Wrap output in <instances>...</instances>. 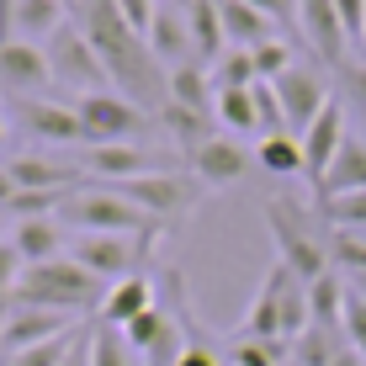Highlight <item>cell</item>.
<instances>
[{
  "label": "cell",
  "mask_w": 366,
  "mask_h": 366,
  "mask_svg": "<svg viewBox=\"0 0 366 366\" xmlns=\"http://www.w3.org/2000/svg\"><path fill=\"white\" fill-rule=\"evenodd\" d=\"M319 218L330 223V229L366 234V192H345V197H330V202H319Z\"/></svg>",
  "instance_id": "836d02e7"
},
{
  "label": "cell",
  "mask_w": 366,
  "mask_h": 366,
  "mask_svg": "<svg viewBox=\"0 0 366 366\" xmlns=\"http://www.w3.org/2000/svg\"><path fill=\"white\" fill-rule=\"evenodd\" d=\"M16 276H21V255H16V244H11V239H0V292H11V287H16Z\"/></svg>",
  "instance_id": "7bdbcfd3"
},
{
  "label": "cell",
  "mask_w": 366,
  "mask_h": 366,
  "mask_svg": "<svg viewBox=\"0 0 366 366\" xmlns=\"http://www.w3.org/2000/svg\"><path fill=\"white\" fill-rule=\"evenodd\" d=\"M297 32H302L308 54L319 59L324 69L340 74L350 64V37H345V27H340L335 0H297Z\"/></svg>",
  "instance_id": "8fae6325"
},
{
  "label": "cell",
  "mask_w": 366,
  "mask_h": 366,
  "mask_svg": "<svg viewBox=\"0 0 366 366\" xmlns=\"http://www.w3.org/2000/svg\"><path fill=\"white\" fill-rule=\"evenodd\" d=\"M271 85H276V96H282V117H287V133H292V138L308 133L313 117H319V112L335 101L330 80H324V69H313V64H292L282 80H271Z\"/></svg>",
  "instance_id": "30bf717a"
},
{
  "label": "cell",
  "mask_w": 366,
  "mask_h": 366,
  "mask_svg": "<svg viewBox=\"0 0 366 366\" xmlns=\"http://www.w3.org/2000/svg\"><path fill=\"white\" fill-rule=\"evenodd\" d=\"M266 218H271V239H276V260L297 276L302 287L319 282L330 266V234H313V218L302 207H292L287 197L266 202Z\"/></svg>",
  "instance_id": "277c9868"
},
{
  "label": "cell",
  "mask_w": 366,
  "mask_h": 366,
  "mask_svg": "<svg viewBox=\"0 0 366 366\" xmlns=\"http://www.w3.org/2000/svg\"><path fill=\"white\" fill-rule=\"evenodd\" d=\"M48 69H54V85H64V91L74 96H96V91H112L107 69H101L96 48L85 43V32L74 27V21H64L54 37H48Z\"/></svg>",
  "instance_id": "9c48e42d"
},
{
  "label": "cell",
  "mask_w": 366,
  "mask_h": 366,
  "mask_svg": "<svg viewBox=\"0 0 366 366\" xmlns=\"http://www.w3.org/2000/svg\"><path fill=\"white\" fill-rule=\"evenodd\" d=\"M64 366H91V324H85V335H80V345L69 350V361Z\"/></svg>",
  "instance_id": "ee69618b"
},
{
  "label": "cell",
  "mask_w": 366,
  "mask_h": 366,
  "mask_svg": "<svg viewBox=\"0 0 366 366\" xmlns=\"http://www.w3.org/2000/svg\"><path fill=\"white\" fill-rule=\"evenodd\" d=\"M0 218H6V212H0Z\"/></svg>",
  "instance_id": "816d5d0a"
},
{
  "label": "cell",
  "mask_w": 366,
  "mask_h": 366,
  "mask_svg": "<svg viewBox=\"0 0 366 366\" xmlns=\"http://www.w3.org/2000/svg\"><path fill=\"white\" fill-rule=\"evenodd\" d=\"M11 112V133L27 138V144H43V149H91V133H85L80 112L69 101H37V96H21V101H6Z\"/></svg>",
  "instance_id": "8992f818"
},
{
  "label": "cell",
  "mask_w": 366,
  "mask_h": 366,
  "mask_svg": "<svg viewBox=\"0 0 366 366\" xmlns=\"http://www.w3.org/2000/svg\"><path fill=\"white\" fill-rule=\"evenodd\" d=\"M101 297H107V287L85 266H74L69 255L43 260V266H21L16 287H11V302H16V308H54V313H69V319L101 308Z\"/></svg>",
  "instance_id": "7a4b0ae2"
},
{
  "label": "cell",
  "mask_w": 366,
  "mask_h": 366,
  "mask_svg": "<svg viewBox=\"0 0 366 366\" xmlns=\"http://www.w3.org/2000/svg\"><path fill=\"white\" fill-rule=\"evenodd\" d=\"M345 192H366V138H356V133H345V144L330 159L324 181L313 186V202H330V197H345Z\"/></svg>",
  "instance_id": "ffe728a7"
},
{
  "label": "cell",
  "mask_w": 366,
  "mask_h": 366,
  "mask_svg": "<svg viewBox=\"0 0 366 366\" xmlns=\"http://www.w3.org/2000/svg\"><path fill=\"white\" fill-rule=\"evenodd\" d=\"M255 170L276 175V181H292V175H302V144L292 133H271L255 144Z\"/></svg>",
  "instance_id": "4316f807"
},
{
  "label": "cell",
  "mask_w": 366,
  "mask_h": 366,
  "mask_svg": "<svg viewBox=\"0 0 366 366\" xmlns=\"http://www.w3.org/2000/svg\"><path fill=\"white\" fill-rule=\"evenodd\" d=\"M244 6H255L271 27H297V0H244Z\"/></svg>",
  "instance_id": "b9f144b4"
},
{
  "label": "cell",
  "mask_w": 366,
  "mask_h": 366,
  "mask_svg": "<svg viewBox=\"0 0 366 366\" xmlns=\"http://www.w3.org/2000/svg\"><path fill=\"white\" fill-rule=\"evenodd\" d=\"M154 308V282L149 276H128V282H112L107 297L96 308V324H112V330H128L138 313Z\"/></svg>",
  "instance_id": "7402d4cb"
},
{
  "label": "cell",
  "mask_w": 366,
  "mask_h": 366,
  "mask_svg": "<svg viewBox=\"0 0 366 366\" xmlns=\"http://www.w3.org/2000/svg\"><path fill=\"white\" fill-rule=\"evenodd\" d=\"M11 308H16V302H11V292H0V335H6V324H11Z\"/></svg>",
  "instance_id": "c3c4849f"
},
{
  "label": "cell",
  "mask_w": 366,
  "mask_h": 366,
  "mask_svg": "<svg viewBox=\"0 0 366 366\" xmlns=\"http://www.w3.org/2000/svg\"><path fill=\"white\" fill-rule=\"evenodd\" d=\"M207 74H212V91H249L255 85V59L244 48H223V59Z\"/></svg>",
  "instance_id": "d6a6232c"
},
{
  "label": "cell",
  "mask_w": 366,
  "mask_h": 366,
  "mask_svg": "<svg viewBox=\"0 0 366 366\" xmlns=\"http://www.w3.org/2000/svg\"><path fill=\"white\" fill-rule=\"evenodd\" d=\"M154 117H159V133H165L186 159H192L197 149L212 138V117H207V112H192V107H175V101H165Z\"/></svg>",
  "instance_id": "cb8c5ba5"
},
{
  "label": "cell",
  "mask_w": 366,
  "mask_h": 366,
  "mask_svg": "<svg viewBox=\"0 0 366 366\" xmlns=\"http://www.w3.org/2000/svg\"><path fill=\"white\" fill-rule=\"evenodd\" d=\"M335 11H340V27H345L350 48H361V37H366V0H335Z\"/></svg>",
  "instance_id": "ab89813d"
},
{
  "label": "cell",
  "mask_w": 366,
  "mask_h": 366,
  "mask_svg": "<svg viewBox=\"0 0 366 366\" xmlns=\"http://www.w3.org/2000/svg\"><path fill=\"white\" fill-rule=\"evenodd\" d=\"M149 54L159 59V69H181L197 64L192 54V27H186V0H159L154 6V27H149Z\"/></svg>",
  "instance_id": "2e32d148"
},
{
  "label": "cell",
  "mask_w": 366,
  "mask_h": 366,
  "mask_svg": "<svg viewBox=\"0 0 366 366\" xmlns=\"http://www.w3.org/2000/svg\"><path fill=\"white\" fill-rule=\"evenodd\" d=\"M107 186H112V192H122L133 207H144L149 218L165 223V229H170V223H181V218H192L197 202L207 197L192 170H186V175L181 170H165V175H138V181H107Z\"/></svg>",
  "instance_id": "ba28073f"
},
{
  "label": "cell",
  "mask_w": 366,
  "mask_h": 366,
  "mask_svg": "<svg viewBox=\"0 0 366 366\" xmlns=\"http://www.w3.org/2000/svg\"><path fill=\"white\" fill-rule=\"evenodd\" d=\"M212 122L229 138H260V117H255L249 91H212Z\"/></svg>",
  "instance_id": "484cf974"
},
{
  "label": "cell",
  "mask_w": 366,
  "mask_h": 366,
  "mask_svg": "<svg viewBox=\"0 0 366 366\" xmlns=\"http://www.w3.org/2000/svg\"><path fill=\"white\" fill-rule=\"evenodd\" d=\"M340 335H345V345L356 350V356L366 361V297L345 292V313H340Z\"/></svg>",
  "instance_id": "74e56055"
},
{
  "label": "cell",
  "mask_w": 366,
  "mask_h": 366,
  "mask_svg": "<svg viewBox=\"0 0 366 366\" xmlns=\"http://www.w3.org/2000/svg\"><path fill=\"white\" fill-rule=\"evenodd\" d=\"M80 170H91L96 181H138V175H165L170 159L149 144H96L80 154Z\"/></svg>",
  "instance_id": "5bb4252c"
},
{
  "label": "cell",
  "mask_w": 366,
  "mask_h": 366,
  "mask_svg": "<svg viewBox=\"0 0 366 366\" xmlns=\"http://www.w3.org/2000/svg\"><path fill=\"white\" fill-rule=\"evenodd\" d=\"M186 165H192V175L202 181V192H229V186H244V181H249L255 154H249L239 138H218V133H212L207 144L186 159Z\"/></svg>",
  "instance_id": "4fadbf2b"
},
{
  "label": "cell",
  "mask_w": 366,
  "mask_h": 366,
  "mask_svg": "<svg viewBox=\"0 0 366 366\" xmlns=\"http://www.w3.org/2000/svg\"><path fill=\"white\" fill-rule=\"evenodd\" d=\"M80 335H85V324H74L69 335H54V340H43V345H32V350H16V356H6V366H64L69 350L80 345Z\"/></svg>",
  "instance_id": "4dcf8cb0"
},
{
  "label": "cell",
  "mask_w": 366,
  "mask_h": 366,
  "mask_svg": "<svg viewBox=\"0 0 366 366\" xmlns=\"http://www.w3.org/2000/svg\"><path fill=\"white\" fill-rule=\"evenodd\" d=\"M54 218L69 223L74 234H165V223H154L144 207H133L122 192H112L107 181L69 192L64 202H59Z\"/></svg>",
  "instance_id": "3957f363"
},
{
  "label": "cell",
  "mask_w": 366,
  "mask_h": 366,
  "mask_svg": "<svg viewBox=\"0 0 366 366\" xmlns=\"http://www.w3.org/2000/svg\"><path fill=\"white\" fill-rule=\"evenodd\" d=\"M330 366H366V361H361V356H356V350H350V345H345V350H340V356H335Z\"/></svg>",
  "instance_id": "7dc6e473"
},
{
  "label": "cell",
  "mask_w": 366,
  "mask_h": 366,
  "mask_svg": "<svg viewBox=\"0 0 366 366\" xmlns=\"http://www.w3.org/2000/svg\"><path fill=\"white\" fill-rule=\"evenodd\" d=\"M11 244H16L21 266H43V260L69 255V234H64L59 218H21L16 229H11Z\"/></svg>",
  "instance_id": "44dd1931"
},
{
  "label": "cell",
  "mask_w": 366,
  "mask_h": 366,
  "mask_svg": "<svg viewBox=\"0 0 366 366\" xmlns=\"http://www.w3.org/2000/svg\"><path fill=\"white\" fill-rule=\"evenodd\" d=\"M6 175L16 181V192H59V197H69V192H80V181H85V170L80 165H59V159H48V154H11L6 159Z\"/></svg>",
  "instance_id": "ac0fdd59"
},
{
  "label": "cell",
  "mask_w": 366,
  "mask_h": 366,
  "mask_svg": "<svg viewBox=\"0 0 366 366\" xmlns=\"http://www.w3.org/2000/svg\"><path fill=\"white\" fill-rule=\"evenodd\" d=\"M218 21H223V43H229V48H244V54L276 37V27L260 16L255 6H244V0H218Z\"/></svg>",
  "instance_id": "603a6c76"
},
{
  "label": "cell",
  "mask_w": 366,
  "mask_h": 366,
  "mask_svg": "<svg viewBox=\"0 0 366 366\" xmlns=\"http://www.w3.org/2000/svg\"><path fill=\"white\" fill-rule=\"evenodd\" d=\"M330 266H335L340 276H361V271H366V234L330 229Z\"/></svg>",
  "instance_id": "e575fe53"
},
{
  "label": "cell",
  "mask_w": 366,
  "mask_h": 366,
  "mask_svg": "<svg viewBox=\"0 0 366 366\" xmlns=\"http://www.w3.org/2000/svg\"><path fill=\"white\" fill-rule=\"evenodd\" d=\"M11 197H16V181H11L6 165H0V212H6V202H11Z\"/></svg>",
  "instance_id": "f6af8a7d"
},
{
  "label": "cell",
  "mask_w": 366,
  "mask_h": 366,
  "mask_svg": "<svg viewBox=\"0 0 366 366\" xmlns=\"http://www.w3.org/2000/svg\"><path fill=\"white\" fill-rule=\"evenodd\" d=\"M91 366H133L122 330H112V324H91Z\"/></svg>",
  "instance_id": "8d00e7d4"
},
{
  "label": "cell",
  "mask_w": 366,
  "mask_h": 366,
  "mask_svg": "<svg viewBox=\"0 0 366 366\" xmlns=\"http://www.w3.org/2000/svg\"><path fill=\"white\" fill-rule=\"evenodd\" d=\"M186 27H192V54L197 64H218L223 59V21H218V0H186Z\"/></svg>",
  "instance_id": "d4e9b609"
},
{
  "label": "cell",
  "mask_w": 366,
  "mask_h": 366,
  "mask_svg": "<svg viewBox=\"0 0 366 366\" xmlns=\"http://www.w3.org/2000/svg\"><path fill=\"white\" fill-rule=\"evenodd\" d=\"M74 6H80V0H74Z\"/></svg>",
  "instance_id": "f5cc1de1"
},
{
  "label": "cell",
  "mask_w": 366,
  "mask_h": 366,
  "mask_svg": "<svg viewBox=\"0 0 366 366\" xmlns=\"http://www.w3.org/2000/svg\"><path fill=\"white\" fill-rule=\"evenodd\" d=\"M170 101H175V107H192V112H207V117H212V74H207V64H181V69H170Z\"/></svg>",
  "instance_id": "f1b7e54d"
},
{
  "label": "cell",
  "mask_w": 366,
  "mask_h": 366,
  "mask_svg": "<svg viewBox=\"0 0 366 366\" xmlns=\"http://www.w3.org/2000/svg\"><path fill=\"white\" fill-rule=\"evenodd\" d=\"M287 356H292L287 340H234V345L223 350L229 366H282Z\"/></svg>",
  "instance_id": "1f68e13d"
},
{
  "label": "cell",
  "mask_w": 366,
  "mask_h": 366,
  "mask_svg": "<svg viewBox=\"0 0 366 366\" xmlns=\"http://www.w3.org/2000/svg\"><path fill=\"white\" fill-rule=\"evenodd\" d=\"M345 287H350L356 297H366V271H361V276H345Z\"/></svg>",
  "instance_id": "681fc988"
},
{
  "label": "cell",
  "mask_w": 366,
  "mask_h": 366,
  "mask_svg": "<svg viewBox=\"0 0 366 366\" xmlns=\"http://www.w3.org/2000/svg\"><path fill=\"white\" fill-rule=\"evenodd\" d=\"M80 32L96 48V59L117 96L138 101L144 112H159L170 101V74L159 69V59L149 54L144 37L122 21L117 0H80Z\"/></svg>",
  "instance_id": "6da1fadb"
},
{
  "label": "cell",
  "mask_w": 366,
  "mask_h": 366,
  "mask_svg": "<svg viewBox=\"0 0 366 366\" xmlns=\"http://www.w3.org/2000/svg\"><path fill=\"white\" fill-rule=\"evenodd\" d=\"M356 54H361V64H366V37H361V48H356Z\"/></svg>",
  "instance_id": "f907efd6"
},
{
  "label": "cell",
  "mask_w": 366,
  "mask_h": 366,
  "mask_svg": "<svg viewBox=\"0 0 366 366\" xmlns=\"http://www.w3.org/2000/svg\"><path fill=\"white\" fill-rule=\"evenodd\" d=\"M154 244L159 234H74L69 260L85 266L101 287H112V282H128V276H144Z\"/></svg>",
  "instance_id": "5b68a950"
},
{
  "label": "cell",
  "mask_w": 366,
  "mask_h": 366,
  "mask_svg": "<svg viewBox=\"0 0 366 366\" xmlns=\"http://www.w3.org/2000/svg\"><path fill=\"white\" fill-rule=\"evenodd\" d=\"M249 59H255V80H282V74H287V69L297 64L292 43H282V37H271V43L249 48Z\"/></svg>",
  "instance_id": "d590c367"
},
{
  "label": "cell",
  "mask_w": 366,
  "mask_h": 366,
  "mask_svg": "<svg viewBox=\"0 0 366 366\" xmlns=\"http://www.w3.org/2000/svg\"><path fill=\"white\" fill-rule=\"evenodd\" d=\"M345 276L340 271H324L319 282H308V313L313 324H324V330H340V313H345Z\"/></svg>",
  "instance_id": "83f0119b"
},
{
  "label": "cell",
  "mask_w": 366,
  "mask_h": 366,
  "mask_svg": "<svg viewBox=\"0 0 366 366\" xmlns=\"http://www.w3.org/2000/svg\"><path fill=\"white\" fill-rule=\"evenodd\" d=\"M54 85V69H48V48L27 43V37H0V91L11 101L37 96Z\"/></svg>",
  "instance_id": "7c38bea8"
},
{
  "label": "cell",
  "mask_w": 366,
  "mask_h": 366,
  "mask_svg": "<svg viewBox=\"0 0 366 366\" xmlns=\"http://www.w3.org/2000/svg\"><path fill=\"white\" fill-rule=\"evenodd\" d=\"M340 350H345V335H340V330H324V324H308V330L292 340V361H297V366H330Z\"/></svg>",
  "instance_id": "f546056e"
},
{
  "label": "cell",
  "mask_w": 366,
  "mask_h": 366,
  "mask_svg": "<svg viewBox=\"0 0 366 366\" xmlns=\"http://www.w3.org/2000/svg\"><path fill=\"white\" fill-rule=\"evenodd\" d=\"M11 138H16V133H11V112H6V101H0V149H6Z\"/></svg>",
  "instance_id": "bcb514c9"
},
{
  "label": "cell",
  "mask_w": 366,
  "mask_h": 366,
  "mask_svg": "<svg viewBox=\"0 0 366 366\" xmlns=\"http://www.w3.org/2000/svg\"><path fill=\"white\" fill-rule=\"evenodd\" d=\"M74 324L80 319L54 313V308H11V324H6V335H0V350L16 356V350H32V345H43V340H54V335H69Z\"/></svg>",
  "instance_id": "d6986e66"
},
{
  "label": "cell",
  "mask_w": 366,
  "mask_h": 366,
  "mask_svg": "<svg viewBox=\"0 0 366 366\" xmlns=\"http://www.w3.org/2000/svg\"><path fill=\"white\" fill-rule=\"evenodd\" d=\"M74 112H80L85 133H91V149H96V144H149V138L159 133V117H154V112H144L138 101L117 96V91L80 96V101H74Z\"/></svg>",
  "instance_id": "52a82bcc"
},
{
  "label": "cell",
  "mask_w": 366,
  "mask_h": 366,
  "mask_svg": "<svg viewBox=\"0 0 366 366\" xmlns=\"http://www.w3.org/2000/svg\"><path fill=\"white\" fill-rule=\"evenodd\" d=\"M154 6H159V0H117L122 21H128V27L144 37V43H149V27H154Z\"/></svg>",
  "instance_id": "60d3db41"
},
{
  "label": "cell",
  "mask_w": 366,
  "mask_h": 366,
  "mask_svg": "<svg viewBox=\"0 0 366 366\" xmlns=\"http://www.w3.org/2000/svg\"><path fill=\"white\" fill-rule=\"evenodd\" d=\"M292 282H297V276L276 260V266L260 276V287H255V297H249L234 340H282V302H287V287H292Z\"/></svg>",
  "instance_id": "9a60e30c"
},
{
  "label": "cell",
  "mask_w": 366,
  "mask_h": 366,
  "mask_svg": "<svg viewBox=\"0 0 366 366\" xmlns=\"http://www.w3.org/2000/svg\"><path fill=\"white\" fill-rule=\"evenodd\" d=\"M345 101H330V107L313 117V128L297 138L302 144V181H313L319 186L324 181V170H330V159L340 154V144H345Z\"/></svg>",
  "instance_id": "e0dca14e"
},
{
  "label": "cell",
  "mask_w": 366,
  "mask_h": 366,
  "mask_svg": "<svg viewBox=\"0 0 366 366\" xmlns=\"http://www.w3.org/2000/svg\"><path fill=\"white\" fill-rule=\"evenodd\" d=\"M340 91H345V107L356 112L361 138H366V64H361V59H350V64L340 69Z\"/></svg>",
  "instance_id": "f35d334b"
}]
</instances>
